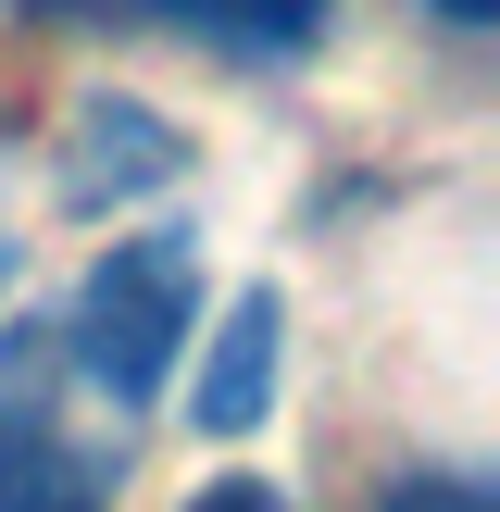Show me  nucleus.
Wrapping results in <instances>:
<instances>
[{
  "instance_id": "nucleus-1",
  "label": "nucleus",
  "mask_w": 500,
  "mask_h": 512,
  "mask_svg": "<svg viewBox=\"0 0 500 512\" xmlns=\"http://www.w3.org/2000/svg\"><path fill=\"white\" fill-rule=\"evenodd\" d=\"M188 325H200V238L188 225H138V238H113L88 263V288L63 313V363H75V388L138 413V400H163Z\"/></svg>"
},
{
  "instance_id": "nucleus-2",
  "label": "nucleus",
  "mask_w": 500,
  "mask_h": 512,
  "mask_svg": "<svg viewBox=\"0 0 500 512\" xmlns=\"http://www.w3.org/2000/svg\"><path fill=\"white\" fill-rule=\"evenodd\" d=\"M50 325L0 338V512H100V463L50 425Z\"/></svg>"
},
{
  "instance_id": "nucleus-3",
  "label": "nucleus",
  "mask_w": 500,
  "mask_h": 512,
  "mask_svg": "<svg viewBox=\"0 0 500 512\" xmlns=\"http://www.w3.org/2000/svg\"><path fill=\"white\" fill-rule=\"evenodd\" d=\"M175 175H188V138H175L150 100H125V88L75 100V138H63V213H125V200L175 188Z\"/></svg>"
},
{
  "instance_id": "nucleus-4",
  "label": "nucleus",
  "mask_w": 500,
  "mask_h": 512,
  "mask_svg": "<svg viewBox=\"0 0 500 512\" xmlns=\"http://www.w3.org/2000/svg\"><path fill=\"white\" fill-rule=\"evenodd\" d=\"M275 350H288V300L275 288H238L200 338V375H188V425L200 438H250L275 413Z\"/></svg>"
},
{
  "instance_id": "nucleus-5",
  "label": "nucleus",
  "mask_w": 500,
  "mask_h": 512,
  "mask_svg": "<svg viewBox=\"0 0 500 512\" xmlns=\"http://www.w3.org/2000/svg\"><path fill=\"white\" fill-rule=\"evenodd\" d=\"M125 13H163V25H200L225 50H313L325 0H125Z\"/></svg>"
},
{
  "instance_id": "nucleus-6",
  "label": "nucleus",
  "mask_w": 500,
  "mask_h": 512,
  "mask_svg": "<svg viewBox=\"0 0 500 512\" xmlns=\"http://www.w3.org/2000/svg\"><path fill=\"white\" fill-rule=\"evenodd\" d=\"M375 512H500V500L475 488V475H400V488L375 500Z\"/></svg>"
},
{
  "instance_id": "nucleus-7",
  "label": "nucleus",
  "mask_w": 500,
  "mask_h": 512,
  "mask_svg": "<svg viewBox=\"0 0 500 512\" xmlns=\"http://www.w3.org/2000/svg\"><path fill=\"white\" fill-rule=\"evenodd\" d=\"M188 512H288V500H275V488H263V475H213V488H200Z\"/></svg>"
},
{
  "instance_id": "nucleus-8",
  "label": "nucleus",
  "mask_w": 500,
  "mask_h": 512,
  "mask_svg": "<svg viewBox=\"0 0 500 512\" xmlns=\"http://www.w3.org/2000/svg\"><path fill=\"white\" fill-rule=\"evenodd\" d=\"M438 25H500V0H438Z\"/></svg>"
}]
</instances>
